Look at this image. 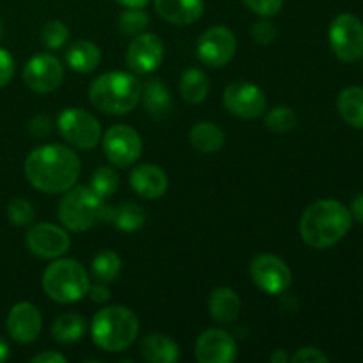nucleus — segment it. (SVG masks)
<instances>
[{
    "label": "nucleus",
    "mask_w": 363,
    "mask_h": 363,
    "mask_svg": "<svg viewBox=\"0 0 363 363\" xmlns=\"http://www.w3.org/2000/svg\"><path fill=\"white\" fill-rule=\"evenodd\" d=\"M80 158L69 147L46 144L35 147L23 165L25 177L35 190L43 194H64L74 186L80 176Z\"/></svg>",
    "instance_id": "f257e3e1"
},
{
    "label": "nucleus",
    "mask_w": 363,
    "mask_h": 363,
    "mask_svg": "<svg viewBox=\"0 0 363 363\" xmlns=\"http://www.w3.org/2000/svg\"><path fill=\"white\" fill-rule=\"evenodd\" d=\"M353 216L339 201L321 199L308 206L300 220L301 240L315 250H325L339 243L351 229Z\"/></svg>",
    "instance_id": "f03ea898"
},
{
    "label": "nucleus",
    "mask_w": 363,
    "mask_h": 363,
    "mask_svg": "<svg viewBox=\"0 0 363 363\" xmlns=\"http://www.w3.org/2000/svg\"><path fill=\"white\" fill-rule=\"evenodd\" d=\"M142 85L137 77L124 71H108L96 78L89 87L92 105L108 116H124L140 101Z\"/></svg>",
    "instance_id": "7ed1b4c3"
},
{
    "label": "nucleus",
    "mask_w": 363,
    "mask_h": 363,
    "mask_svg": "<svg viewBox=\"0 0 363 363\" xmlns=\"http://www.w3.org/2000/svg\"><path fill=\"white\" fill-rule=\"evenodd\" d=\"M138 328V318L130 308L121 305L105 307L92 318V342L106 353H119L137 340Z\"/></svg>",
    "instance_id": "20e7f679"
},
{
    "label": "nucleus",
    "mask_w": 363,
    "mask_h": 363,
    "mask_svg": "<svg viewBox=\"0 0 363 363\" xmlns=\"http://www.w3.org/2000/svg\"><path fill=\"white\" fill-rule=\"evenodd\" d=\"M89 273L74 259H59L43 273V289L57 303H74L87 294Z\"/></svg>",
    "instance_id": "39448f33"
},
{
    "label": "nucleus",
    "mask_w": 363,
    "mask_h": 363,
    "mask_svg": "<svg viewBox=\"0 0 363 363\" xmlns=\"http://www.w3.org/2000/svg\"><path fill=\"white\" fill-rule=\"evenodd\" d=\"M103 199L91 186L69 188L59 204V220L66 229L84 233L105 215Z\"/></svg>",
    "instance_id": "423d86ee"
},
{
    "label": "nucleus",
    "mask_w": 363,
    "mask_h": 363,
    "mask_svg": "<svg viewBox=\"0 0 363 363\" xmlns=\"http://www.w3.org/2000/svg\"><path fill=\"white\" fill-rule=\"evenodd\" d=\"M57 128L64 140L74 149L89 151L98 145L101 138V124L92 113L82 108H66L59 113Z\"/></svg>",
    "instance_id": "0eeeda50"
},
{
    "label": "nucleus",
    "mask_w": 363,
    "mask_h": 363,
    "mask_svg": "<svg viewBox=\"0 0 363 363\" xmlns=\"http://www.w3.org/2000/svg\"><path fill=\"white\" fill-rule=\"evenodd\" d=\"M330 46L342 62H357L363 57V23L350 13L339 14L330 25Z\"/></svg>",
    "instance_id": "6e6552de"
},
{
    "label": "nucleus",
    "mask_w": 363,
    "mask_h": 363,
    "mask_svg": "<svg viewBox=\"0 0 363 363\" xmlns=\"http://www.w3.org/2000/svg\"><path fill=\"white\" fill-rule=\"evenodd\" d=\"M266 94L252 82H233L223 91V105L240 119H259L266 112Z\"/></svg>",
    "instance_id": "1a4fd4ad"
},
{
    "label": "nucleus",
    "mask_w": 363,
    "mask_h": 363,
    "mask_svg": "<svg viewBox=\"0 0 363 363\" xmlns=\"http://www.w3.org/2000/svg\"><path fill=\"white\" fill-rule=\"evenodd\" d=\"M238 41L230 28L223 25L208 28L197 41V55L206 66L218 67L227 66L236 55Z\"/></svg>",
    "instance_id": "9d476101"
},
{
    "label": "nucleus",
    "mask_w": 363,
    "mask_h": 363,
    "mask_svg": "<svg viewBox=\"0 0 363 363\" xmlns=\"http://www.w3.org/2000/svg\"><path fill=\"white\" fill-rule=\"evenodd\" d=\"M103 151L112 165L130 167L140 158L142 138L133 128L126 124H116L110 126L103 137Z\"/></svg>",
    "instance_id": "9b49d317"
},
{
    "label": "nucleus",
    "mask_w": 363,
    "mask_h": 363,
    "mask_svg": "<svg viewBox=\"0 0 363 363\" xmlns=\"http://www.w3.org/2000/svg\"><path fill=\"white\" fill-rule=\"evenodd\" d=\"M250 277L255 286L268 294H280L293 284V272L286 261L273 254L257 255L250 262Z\"/></svg>",
    "instance_id": "f8f14e48"
},
{
    "label": "nucleus",
    "mask_w": 363,
    "mask_h": 363,
    "mask_svg": "<svg viewBox=\"0 0 363 363\" xmlns=\"http://www.w3.org/2000/svg\"><path fill=\"white\" fill-rule=\"evenodd\" d=\"M64 80V66L55 55H34L23 69V82L35 94H50L57 91Z\"/></svg>",
    "instance_id": "ddd939ff"
},
{
    "label": "nucleus",
    "mask_w": 363,
    "mask_h": 363,
    "mask_svg": "<svg viewBox=\"0 0 363 363\" xmlns=\"http://www.w3.org/2000/svg\"><path fill=\"white\" fill-rule=\"evenodd\" d=\"M28 250L41 259H57L69 250L71 240L66 230L53 223H35L28 229Z\"/></svg>",
    "instance_id": "4468645a"
},
{
    "label": "nucleus",
    "mask_w": 363,
    "mask_h": 363,
    "mask_svg": "<svg viewBox=\"0 0 363 363\" xmlns=\"http://www.w3.org/2000/svg\"><path fill=\"white\" fill-rule=\"evenodd\" d=\"M165 57V46L156 34H140L133 38L126 52V64L133 73L147 74L160 67Z\"/></svg>",
    "instance_id": "2eb2a0df"
},
{
    "label": "nucleus",
    "mask_w": 363,
    "mask_h": 363,
    "mask_svg": "<svg viewBox=\"0 0 363 363\" xmlns=\"http://www.w3.org/2000/svg\"><path fill=\"white\" fill-rule=\"evenodd\" d=\"M43 315L34 303L20 301L7 314V332L18 344H30L39 337Z\"/></svg>",
    "instance_id": "dca6fc26"
},
{
    "label": "nucleus",
    "mask_w": 363,
    "mask_h": 363,
    "mask_svg": "<svg viewBox=\"0 0 363 363\" xmlns=\"http://www.w3.org/2000/svg\"><path fill=\"white\" fill-rule=\"evenodd\" d=\"M236 354V340L218 328L206 330L195 344V358L201 363H230Z\"/></svg>",
    "instance_id": "f3484780"
},
{
    "label": "nucleus",
    "mask_w": 363,
    "mask_h": 363,
    "mask_svg": "<svg viewBox=\"0 0 363 363\" xmlns=\"http://www.w3.org/2000/svg\"><path fill=\"white\" fill-rule=\"evenodd\" d=\"M130 184L135 194L152 201V199L163 197L165 191L169 190V176L162 167L144 163V165L133 169L130 176Z\"/></svg>",
    "instance_id": "a211bd4d"
},
{
    "label": "nucleus",
    "mask_w": 363,
    "mask_h": 363,
    "mask_svg": "<svg viewBox=\"0 0 363 363\" xmlns=\"http://www.w3.org/2000/svg\"><path fill=\"white\" fill-rule=\"evenodd\" d=\"M156 13L172 25H191L204 13V0H155Z\"/></svg>",
    "instance_id": "6ab92c4d"
},
{
    "label": "nucleus",
    "mask_w": 363,
    "mask_h": 363,
    "mask_svg": "<svg viewBox=\"0 0 363 363\" xmlns=\"http://www.w3.org/2000/svg\"><path fill=\"white\" fill-rule=\"evenodd\" d=\"M209 314L220 325H230L238 319L241 311V300L230 287H216L209 296Z\"/></svg>",
    "instance_id": "aec40b11"
},
{
    "label": "nucleus",
    "mask_w": 363,
    "mask_h": 363,
    "mask_svg": "<svg viewBox=\"0 0 363 363\" xmlns=\"http://www.w3.org/2000/svg\"><path fill=\"white\" fill-rule=\"evenodd\" d=\"M103 222H110L124 233H135L145 223V211L137 202H121L113 208H105Z\"/></svg>",
    "instance_id": "412c9836"
},
{
    "label": "nucleus",
    "mask_w": 363,
    "mask_h": 363,
    "mask_svg": "<svg viewBox=\"0 0 363 363\" xmlns=\"http://www.w3.org/2000/svg\"><path fill=\"white\" fill-rule=\"evenodd\" d=\"M140 354L149 363H174L179 358V347L163 333H149L140 342Z\"/></svg>",
    "instance_id": "4be33fe9"
},
{
    "label": "nucleus",
    "mask_w": 363,
    "mask_h": 363,
    "mask_svg": "<svg viewBox=\"0 0 363 363\" xmlns=\"http://www.w3.org/2000/svg\"><path fill=\"white\" fill-rule=\"evenodd\" d=\"M144 108L149 116L156 117V119H163L169 116L174 108V99L169 89L162 84L160 80H149L147 84L142 87L140 94Z\"/></svg>",
    "instance_id": "5701e85b"
},
{
    "label": "nucleus",
    "mask_w": 363,
    "mask_h": 363,
    "mask_svg": "<svg viewBox=\"0 0 363 363\" xmlns=\"http://www.w3.org/2000/svg\"><path fill=\"white\" fill-rule=\"evenodd\" d=\"M66 62L77 73H91L101 62V50L94 43L78 39L67 48Z\"/></svg>",
    "instance_id": "b1692460"
},
{
    "label": "nucleus",
    "mask_w": 363,
    "mask_h": 363,
    "mask_svg": "<svg viewBox=\"0 0 363 363\" xmlns=\"http://www.w3.org/2000/svg\"><path fill=\"white\" fill-rule=\"evenodd\" d=\"M190 142L202 155H215L225 144V135L216 124L202 121L190 130Z\"/></svg>",
    "instance_id": "393cba45"
},
{
    "label": "nucleus",
    "mask_w": 363,
    "mask_h": 363,
    "mask_svg": "<svg viewBox=\"0 0 363 363\" xmlns=\"http://www.w3.org/2000/svg\"><path fill=\"white\" fill-rule=\"evenodd\" d=\"M337 108L350 126L363 130V87L344 89L337 99Z\"/></svg>",
    "instance_id": "a878e982"
},
{
    "label": "nucleus",
    "mask_w": 363,
    "mask_h": 363,
    "mask_svg": "<svg viewBox=\"0 0 363 363\" xmlns=\"http://www.w3.org/2000/svg\"><path fill=\"white\" fill-rule=\"evenodd\" d=\"M179 92L184 101L191 105H199L204 101L209 94V80L204 71L197 67H190L183 73L179 80Z\"/></svg>",
    "instance_id": "bb28decb"
},
{
    "label": "nucleus",
    "mask_w": 363,
    "mask_h": 363,
    "mask_svg": "<svg viewBox=\"0 0 363 363\" xmlns=\"http://www.w3.org/2000/svg\"><path fill=\"white\" fill-rule=\"evenodd\" d=\"M85 333V319L77 312L59 315L52 325V337L60 344H73Z\"/></svg>",
    "instance_id": "cd10ccee"
},
{
    "label": "nucleus",
    "mask_w": 363,
    "mask_h": 363,
    "mask_svg": "<svg viewBox=\"0 0 363 363\" xmlns=\"http://www.w3.org/2000/svg\"><path fill=\"white\" fill-rule=\"evenodd\" d=\"M121 268H123V261H121L119 254L113 250H103L92 259L91 272L94 279L101 284H110L119 277Z\"/></svg>",
    "instance_id": "c85d7f7f"
},
{
    "label": "nucleus",
    "mask_w": 363,
    "mask_h": 363,
    "mask_svg": "<svg viewBox=\"0 0 363 363\" xmlns=\"http://www.w3.org/2000/svg\"><path fill=\"white\" fill-rule=\"evenodd\" d=\"M91 188L99 195L101 199L110 197L119 188V176L112 167H99L94 170L91 177Z\"/></svg>",
    "instance_id": "c756f323"
},
{
    "label": "nucleus",
    "mask_w": 363,
    "mask_h": 363,
    "mask_svg": "<svg viewBox=\"0 0 363 363\" xmlns=\"http://www.w3.org/2000/svg\"><path fill=\"white\" fill-rule=\"evenodd\" d=\"M147 25L149 16L142 9H126L119 16V30L128 38H137V35L144 34Z\"/></svg>",
    "instance_id": "7c9ffc66"
},
{
    "label": "nucleus",
    "mask_w": 363,
    "mask_h": 363,
    "mask_svg": "<svg viewBox=\"0 0 363 363\" xmlns=\"http://www.w3.org/2000/svg\"><path fill=\"white\" fill-rule=\"evenodd\" d=\"M298 123V117L293 108L289 106H275L266 113V128H269L275 133H287L294 130Z\"/></svg>",
    "instance_id": "2f4dec72"
},
{
    "label": "nucleus",
    "mask_w": 363,
    "mask_h": 363,
    "mask_svg": "<svg viewBox=\"0 0 363 363\" xmlns=\"http://www.w3.org/2000/svg\"><path fill=\"white\" fill-rule=\"evenodd\" d=\"M69 38V28L60 20H52L43 27L41 41L48 50H59L66 45Z\"/></svg>",
    "instance_id": "473e14b6"
},
{
    "label": "nucleus",
    "mask_w": 363,
    "mask_h": 363,
    "mask_svg": "<svg viewBox=\"0 0 363 363\" xmlns=\"http://www.w3.org/2000/svg\"><path fill=\"white\" fill-rule=\"evenodd\" d=\"M7 218L13 225L27 227L34 220V208L25 199H13L7 206Z\"/></svg>",
    "instance_id": "72a5a7b5"
},
{
    "label": "nucleus",
    "mask_w": 363,
    "mask_h": 363,
    "mask_svg": "<svg viewBox=\"0 0 363 363\" xmlns=\"http://www.w3.org/2000/svg\"><path fill=\"white\" fill-rule=\"evenodd\" d=\"M243 2L252 13L259 14L262 18L275 16L284 7V0H243Z\"/></svg>",
    "instance_id": "f704fd0d"
},
{
    "label": "nucleus",
    "mask_w": 363,
    "mask_h": 363,
    "mask_svg": "<svg viewBox=\"0 0 363 363\" xmlns=\"http://www.w3.org/2000/svg\"><path fill=\"white\" fill-rule=\"evenodd\" d=\"M252 35H254V41L257 43V45L266 46L269 45V43H273V39H275L277 27L272 21L261 20L252 27Z\"/></svg>",
    "instance_id": "c9c22d12"
},
{
    "label": "nucleus",
    "mask_w": 363,
    "mask_h": 363,
    "mask_svg": "<svg viewBox=\"0 0 363 363\" xmlns=\"http://www.w3.org/2000/svg\"><path fill=\"white\" fill-rule=\"evenodd\" d=\"M294 363H328L330 358L318 347H301L291 358Z\"/></svg>",
    "instance_id": "e433bc0d"
},
{
    "label": "nucleus",
    "mask_w": 363,
    "mask_h": 363,
    "mask_svg": "<svg viewBox=\"0 0 363 363\" xmlns=\"http://www.w3.org/2000/svg\"><path fill=\"white\" fill-rule=\"evenodd\" d=\"M14 73V59L6 48L0 46V89L6 87Z\"/></svg>",
    "instance_id": "4c0bfd02"
},
{
    "label": "nucleus",
    "mask_w": 363,
    "mask_h": 363,
    "mask_svg": "<svg viewBox=\"0 0 363 363\" xmlns=\"http://www.w3.org/2000/svg\"><path fill=\"white\" fill-rule=\"evenodd\" d=\"M28 131H30L34 137H46V135L52 131V119H50L48 116H45V113H41V116H35L34 119L28 123Z\"/></svg>",
    "instance_id": "58836bf2"
},
{
    "label": "nucleus",
    "mask_w": 363,
    "mask_h": 363,
    "mask_svg": "<svg viewBox=\"0 0 363 363\" xmlns=\"http://www.w3.org/2000/svg\"><path fill=\"white\" fill-rule=\"evenodd\" d=\"M89 298L96 303H106L110 300V289L106 287V284H96V286H91L87 291Z\"/></svg>",
    "instance_id": "ea45409f"
},
{
    "label": "nucleus",
    "mask_w": 363,
    "mask_h": 363,
    "mask_svg": "<svg viewBox=\"0 0 363 363\" xmlns=\"http://www.w3.org/2000/svg\"><path fill=\"white\" fill-rule=\"evenodd\" d=\"M32 363H66V358L55 351H45L32 358Z\"/></svg>",
    "instance_id": "a19ab883"
},
{
    "label": "nucleus",
    "mask_w": 363,
    "mask_h": 363,
    "mask_svg": "<svg viewBox=\"0 0 363 363\" xmlns=\"http://www.w3.org/2000/svg\"><path fill=\"white\" fill-rule=\"evenodd\" d=\"M351 216L363 223V194L358 195L353 201V206H351Z\"/></svg>",
    "instance_id": "79ce46f5"
},
{
    "label": "nucleus",
    "mask_w": 363,
    "mask_h": 363,
    "mask_svg": "<svg viewBox=\"0 0 363 363\" xmlns=\"http://www.w3.org/2000/svg\"><path fill=\"white\" fill-rule=\"evenodd\" d=\"M116 2L123 7H128V9H144L151 0H116Z\"/></svg>",
    "instance_id": "37998d69"
},
{
    "label": "nucleus",
    "mask_w": 363,
    "mask_h": 363,
    "mask_svg": "<svg viewBox=\"0 0 363 363\" xmlns=\"http://www.w3.org/2000/svg\"><path fill=\"white\" fill-rule=\"evenodd\" d=\"M269 360H272V363H287L291 360V358H289V354H287L284 350H277L275 353L269 357Z\"/></svg>",
    "instance_id": "c03bdc74"
},
{
    "label": "nucleus",
    "mask_w": 363,
    "mask_h": 363,
    "mask_svg": "<svg viewBox=\"0 0 363 363\" xmlns=\"http://www.w3.org/2000/svg\"><path fill=\"white\" fill-rule=\"evenodd\" d=\"M9 358V346L4 339H0V363L6 362Z\"/></svg>",
    "instance_id": "a18cd8bd"
},
{
    "label": "nucleus",
    "mask_w": 363,
    "mask_h": 363,
    "mask_svg": "<svg viewBox=\"0 0 363 363\" xmlns=\"http://www.w3.org/2000/svg\"><path fill=\"white\" fill-rule=\"evenodd\" d=\"M0 39H2V23H0Z\"/></svg>",
    "instance_id": "49530a36"
}]
</instances>
